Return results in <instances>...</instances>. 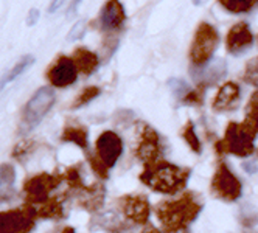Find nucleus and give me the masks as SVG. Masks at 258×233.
Listing matches in <instances>:
<instances>
[{"mask_svg": "<svg viewBox=\"0 0 258 233\" xmlns=\"http://www.w3.org/2000/svg\"><path fill=\"white\" fill-rule=\"evenodd\" d=\"M191 2H193L195 5H202V4L206 2V0H191Z\"/></svg>", "mask_w": 258, "mask_h": 233, "instance_id": "obj_38", "label": "nucleus"}, {"mask_svg": "<svg viewBox=\"0 0 258 233\" xmlns=\"http://www.w3.org/2000/svg\"><path fill=\"white\" fill-rule=\"evenodd\" d=\"M16 170L10 164L0 165V204L11 201L14 196Z\"/></svg>", "mask_w": 258, "mask_h": 233, "instance_id": "obj_19", "label": "nucleus"}, {"mask_svg": "<svg viewBox=\"0 0 258 233\" xmlns=\"http://www.w3.org/2000/svg\"><path fill=\"white\" fill-rule=\"evenodd\" d=\"M243 123L253 135L258 134V91L249 100V104L246 107V118Z\"/></svg>", "mask_w": 258, "mask_h": 233, "instance_id": "obj_24", "label": "nucleus"}, {"mask_svg": "<svg viewBox=\"0 0 258 233\" xmlns=\"http://www.w3.org/2000/svg\"><path fill=\"white\" fill-rule=\"evenodd\" d=\"M140 233H160V230L157 227L151 225V224H145V228Z\"/></svg>", "mask_w": 258, "mask_h": 233, "instance_id": "obj_35", "label": "nucleus"}, {"mask_svg": "<svg viewBox=\"0 0 258 233\" xmlns=\"http://www.w3.org/2000/svg\"><path fill=\"white\" fill-rule=\"evenodd\" d=\"M89 164L92 167V170L95 171V174L101 179H107L109 177V168L106 165H103L101 160L97 156H89Z\"/></svg>", "mask_w": 258, "mask_h": 233, "instance_id": "obj_30", "label": "nucleus"}, {"mask_svg": "<svg viewBox=\"0 0 258 233\" xmlns=\"http://www.w3.org/2000/svg\"><path fill=\"white\" fill-rule=\"evenodd\" d=\"M212 191L218 199L226 202H235L241 198L243 185L235 173L224 164L221 162L213 174L212 179Z\"/></svg>", "mask_w": 258, "mask_h": 233, "instance_id": "obj_6", "label": "nucleus"}, {"mask_svg": "<svg viewBox=\"0 0 258 233\" xmlns=\"http://www.w3.org/2000/svg\"><path fill=\"white\" fill-rule=\"evenodd\" d=\"M38 216L45 219H61L64 216L62 201L58 198H50L48 201L42 202V207L38 210Z\"/></svg>", "mask_w": 258, "mask_h": 233, "instance_id": "obj_23", "label": "nucleus"}, {"mask_svg": "<svg viewBox=\"0 0 258 233\" xmlns=\"http://www.w3.org/2000/svg\"><path fill=\"white\" fill-rule=\"evenodd\" d=\"M64 179L67 181L69 187L72 190H77V191H81L86 188L84 182H83V177H81V171H80V165H75V167H70L66 174H64Z\"/></svg>", "mask_w": 258, "mask_h": 233, "instance_id": "obj_26", "label": "nucleus"}, {"mask_svg": "<svg viewBox=\"0 0 258 233\" xmlns=\"http://www.w3.org/2000/svg\"><path fill=\"white\" fill-rule=\"evenodd\" d=\"M202 204L191 191L183 193L177 199L162 201L156 207V216L165 233H180L199 216Z\"/></svg>", "mask_w": 258, "mask_h": 233, "instance_id": "obj_1", "label": "nucleus"}, {"mask_svg": "<svg viewBox=\"0 0 258 233\" xmlns=\"http://www.w3.org/2000/svg\"><path fill=\"white\" fill-rule=\"evenodd\" d=\"M110 233H133V231H131V228H129V225L118 222L117 225H114L112 228H110Z\"/></svg>", "mask_w": 258, "mask_h": 233, "instance_id": "obj_33", "label": "nucleus"}, {"mask_svg": "<svg viewBox=\"0 0 258 233\" xmlns=\"http://www.w3.org/2000/svg\"><path fill=\"white\" fill-rule=\"evenodd\" d=\"M126 22V13L120 0H107L101 8L100 25L103 31H117Z\"/></svg>", "mask_w": 258, "mask_h": 233, "instance_id": "obj_15", "label": "nucleus"}, {"mask_svg": "<svg viewBox=\"0 0 258 233\" xmlns=\"http://www.w3.org/2000/svg\"><path fill=\"white\" fill-rule=\"evenodd\" d=\"M61 233H75V228H73V227H66Z\"/></svg>", "mask_w": 258, "mask_h": 233, "instance_id": "obj_37", "label": "nucleus"}, {"mask_svg": "<svg viewBox=\"0 0 258 233\" xmlns=\"http://www.w3.org/2000/svg\"><path fill=\"white\" fill-rule=\"evenodd\" d=\"M219 44V34L212 24H199L190 47V61L195 67L207 64Z\"/></svg>", "mask_w": 258, "mask_h": 233, "instance_id": "obj_5", "label": "nucleus"}, {"mask_svg": "<svg viewBox=\"0 0 258 233\" xmlns=\"http://www.w3.org/2000/svg\"><path fill=\"white\" fill-rule=\"evenodd\" d=\"M256 2L258 0H219L221 7L232 14L249 13L256 5Z\"/></svg>", "mask_w": 258, "mask_h": 233, "instance_id": "obj_25", "label": "nucleus"}, {"mask_svg": "<svg viewBox=\"0 0 258 233\" xmlns=\"http://www.w3.org/2000/svg\"><path fill=\"white\" fill-rule=\"evenodd\" d=\"M83 2V0H73V2L70 4V8H69V13H75L77 10H78V7H80V4Z\"/></svg>", "mask_w": 258, "mask_h": 233, "instance_id": "obj_36", "label": "nucleus"}, {"mask_svg": "<svg viewBox=\"0 0 258 233\" xmlns=\"http://www.w3.org/2000/svg\"><path fill=\"white\" fill-rule=\"evenodd\" d=\"M190 170L174 164L157 160V162L145 165L140 174V182L162 194H177L187 187Z\"/></svg>", "mask_w": 258, "mask_h": 233, "instance_id": "obj_2", "label": "nucleus"}, {"mask_svg": "<svg viewBox=\"0 0 258 233\" xmlns=\"http://www.w3.org/2000/svg\"><path fill=\"white\" fill-rule=\"evenodd\" d=\"M163 146L160 135L156 129H153L150 124H142L139 132V143L136 148V156L145 165L157 162L162 157Z\"/></svg>", "mask_w": 258, "mask_h": 233, "instance_id": "obj_9", "label": "nucleus"}, {"mask_svg": "<svg viewBox=\"0 0 258 233\" xmlns=\"http://www.w3.org/2000/svg\"><path fill=\"white\" fill-rule=\"evenodd\" d=\"M243 80L253 86V87H258V56L250 59L247 64H246V68H244V75H243Z\"/></svg>", "mask_w": 258, "mask_h": 233, "instance_id": "obj_29", "label": "nucleus"}, {"mask_svg": "<svg viewBox=\"0 0 258 233\" xmlns=\"http://www.w3.org/2000/svg\"><path fill=\"white\" fill-rule=\"evenodd\" d=\"M38 21H39V11L36 10V8L30 10V13L27 16V25L28 27H33V25L38 24Z\"/></svg>", "mask_w": 258, "mask_h": 233, "instance_id": "obj_32", "label": "nucleus"}, {"mask_svg": "<svg viewBox=\"0 0 258 233\" xmlns=\"http://www.w3.org/2000/svg\"><path fill=\"white\" fill-rule=\"evenodd\" d=\"M106 190L101 184H94L80 191V205L90 213L101 210L104 205Z\"/></svg>", "mask_w": 258, "mask_h": 233, "instance_id": "obj_18", "label": "nucleus"}, {"mask_svg": "<svg viewBox=\"0 0 258 233\" xmlns=\"http://www.w3.org/2000/svg\"><path fill=\"white\" fill-rule=\"evenodd\" d=\"M123 154V141L118 134L112 131H104L95 143V156L101 160L103 165L112 168Z\"/></svg>", "mask_w": 258, "mask_h": 233, "instance_id": "obj_11", "label": "nucleus"}, {"mask_svg": "<svg viewBox=\"0 0 258 233\" xmlns=\"http://www.w3.org/2000/svg\"><path fill=\"white\" fill-rule=\"evenodd\" d=\"M84 31H86V22L84 21L77 22L75 25H73V28L70 30V33H69V41H75V39L83 38Z\"/></svg>", "mask_w": 258, "mask_h": 233, "instance_id": "obj_31", "label": "nucleus"}, {"mask_svg": "<svg viewBox=\"0 0 258 233\" xmlns=\"http://www.w3.org/2000/svg\"><path fill=\"white\" fill-rule=\"evenodd\" d=\"M56 97H54V91L51 87H41L39 91L28 100V103L24 107L22 121H21V132L28 134L33 131L38 124L44 120V117L50 112L53 107Z\"/></svg>", "mask_w": 258, "mask_h": 233, "instance_id": "obj_4", "label": "nucleus"}, {"mask_svg": "<svg viewBox=\"0 0 258 233\" xmlns=\"http://www.w3.org/2000/svg\"><path fill=\"white\" fill-rule=\"evenodd\" d=\"M123 216L136 225H145L150 219L151 205L143 194H126L118 201Z\"/></svg>", "mask_w": 258, "mask_h": 233, "instance_id": "obj_10", "label": "nucleus"}, {"mask_svg": "<svg viewBox=\"0 0 258 233\" xmlns=\"http://www.w3.org/2000/svg\"><path fill=\"white\" fill-rule=\"evenodd\" d=\"M78 78V67L72 58L59 56L47 70V80L53 87L66 89Z\"/></svg>", "mask_w": 258, "mask_h": 233, "instance_id": "obj_12", "label": "nucleus"}, {"mask_svg": "<svg viewBox=\"0 0 258 233\" xmlns=\"http://www.w3.org/2000/svg\"><path fill=\"white\" fill-rule=\"evenodd\" d=\"M72 59L75 61L78 71L83 73L84 76L92 75L94 71L98 68V56L94 51H90L89 48H77L75 53H73Z\"/></svg>", "mask_w": 258, "mask_h": 233, "instance_id": "obj_20", "label": "nucleus"}, {"mask_svg": "<svg viewBox=\"0 0 258 233\" xmlns=\"http://www.w3.org/2000/svg\"><path fill=\"white\" fill-rule=\"evenodd\" d=\"M64 176L59 174H48V173H39L36 176L28 177L24 184V191L27 199L33 204H42L50 199V193L56 188Z\"/></svg>", "mask_w": 258, "mask_h": 233, "instance_id": "obj_7", "label": "nucleus"}, {"mask_svg": "<svg viewBox=\"0 0 258 233\" xmlns=\"http://www.w3.org/2000/svg\"><path fill=\"white\" fill-rule=\"evenodd\" d=\"M38 210L31 205L8 211H0V233H30L34 228Z\"/></svg>", "mask_w": 258, "mask_h": 233, "instance_id": "obj_8", "label": "nucleus"}, {"mask_svg": "<svg viewBox=\"0 0 258 233\" xmlns=\"http://www.w3.org/2000/svg\"><path fill=\"white\" fill-rule=\"evenodd\" d=\"M33 64H34V56L27 55L19 62H17L10 71H5V73L0 76V92H2L8 84H11L13 81H16L17 78H19L24 73V71L27 68H30V65H33Z\"/></svg>", "mask_w": 258, "mask_h": 233, "instance_id": "obj_22", "label": "nucleus"}, {"mask_svg": "<svg viewBox=\"0 0 258 233\" xmlns=\"http://www.w3.org/2000/svg\"><path fill=\"white\" fill-rule=\"evenodd\" d=\"M64 2L66 0H51L50 2V7H48V13L51 14V13H56L62 5H64Z\"/></svg>", "mask_w": 258, "mask_h": 233, "instance_id": "obj_34", "label": "nucleus"}, {"mask_svg": "<svg viewBox=\"0 0 258 233\" xmlns=\"http://www.w3.org/2000/svg\"><path fill=\"white\" fill-rule=\"evenodd\" d=\"M182 137H183V140L187 141V145L191 148V151H195V152H198V154L201 152L202 145H201V140H199V137H198V134H196V131H195V124H193L191 121H188V123H187V126L183 128Z\"/></svg>", "mask_w": 258, "mask_h": 233, "instance_id": "obj_27", "label": "nucleus"}, {"mask_svg": "<svg viewBox=\"0 0 258 233\" xmlns=\"http://www.w3.org/2000/svg\"><path fill=\"white\" fill-rule=\"evenodd\" d=\"M227 73V64L224 59H210L207 64L195 67L191 70V76L196 83V87L206 89L216 86Z\"/></svg>", "mask_w": 258, "mask_h": 233, "instance_id": "obj_13", "label": "nucleus"}, {"mask_svg": "<svg viewBox=\"0 0 258 233\" xmlns=\"http://www.w3.org/2000/svg\"><path fill=\"white\" fill-rule=\"evenodd\" d=\"M255 135L244 126V123H229L223 140L216 143L219 154H232L236 157H249L255 152Z\"/></svg>", "mask_w": 258, "mask_h": 233, "instance_id": "obj_3", "label": "nucleus"}, {"mask_svg": "<svg viewBox=\"0 0 258 233\" xmlns=\"http://www.w3.org/2000/svg\"><path fill=\"white\" fill-rule=\"evenodd\" d=\"M241 97V89L236 83H226L219 89L215 100H213V111L215 112H229L236 109Z\"/></svg>", "mask_w": 258, "mask_h": 233, "instance_id": "obj_16", "label": "nucleus"}, {"mask_svg": "<svg viewBox=\"0 0 258 233\" xmlns=\"http://www.w3.org/2000/svg\"><path fill=\"white\" fill-rule=\"evenodd\" d=\"M256 156H258V149H256Z\"/></svg>", "mask_w": 258, "mask_h": 233, "instance_id": "obj_39", "label": "nucleus"}, {"mask_svg": "<svg viewBox=\"0 0 258 233\" xmlns=\"http://www.w3.org/2000/svg\"><path fill=\"white\" fill-rule=\"evenodd\" d=\"M253 45V34L247 24L239 22L233 25L226 38V47L230 55H243Z\"/></svg>", "mask_w": 258, "mask_h": 233, "instance_id": "obj_14", "label": "nucleus"}, {"mask_svg": "<svg viewBox=\"0 0 258 233\" xmlns=\"http://www.w3.org/2000/svg\"><path fill=\"white\" fill-rule=\"evenodd\" d=\"M168 86L176 100H179L182 104L188 106H199L202 104V98H204V89L201 87H190L183 80L171 78L168 81Z\"/></svg>", "mask_w": 258, "mask_h": 233, "instance_id": "obj_17", "label": "nucleus"}, {"mask_svg": "<svg viewBox=\"0 0 258 233\" xmlns=\"http://www.w3.org/2000/svg\"><path fill=\"white\" fill-rule=\"evenodd\" d=\"M101 94L100 87H95V86H90V87H86L84 91L78 95V98L73 103V109H80V107L86 106L87 103H90L92 100H95L98 95Z\"/></svg>", "mask_w": 258, "mask_h": 233, "instance_id": "obj_28", "label": "nucleus"}, {"mask_svg": "<svg viewBox=\"0 0 258 233\" xmlns=\"http://www.w3.org/2000/svg\"><path fill=\"white\" fill-rule=\"evenodd\" d=\"M62 141H70V143H75L77 146L87 149L89 146V134L87 129L81 124H67L62 131L61 135Z\"/></svg>", "mask_w": 258, "mask_h": 233, "instance_id": "obj_21", "label": "nucleus"}]
</instances>
